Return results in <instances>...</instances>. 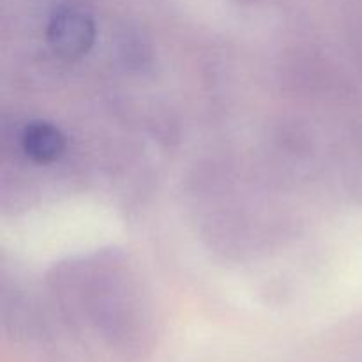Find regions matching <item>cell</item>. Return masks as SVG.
I'll return each mask as SVG.
<instances>
[{"mask_svg": "<svg viewBox=\"0 0 362 362\" xmlns=\"http://www.w3.org/2000/svg\"><path fill=\"white\" fill-rule=\"evenodd\" d=\"M21 145L27 158L37 165H52L66 152V136L62 131L46 120H34L28 124L21 136Z\"/></svg>", "mask_w": 362, "mask_h": 362, "instance_id": "7a4b0ae2", "label": "cell"}, {"mask_svg": "<svg viewBox=\"0 0 362 362\" xmlns=\"http://www.w3.org/2000/svg\"><path fill=\"white\" fill-rule=\"evenodd\" d=\"M46 39L57 57L78 60L94 46L95 21L85 7L71 2L60 4L49 16Z\"/></svg>", "mask_w": 362, "mask_h": 362, "instance_id": "6da1fadb", "label": "cell"}]
</instances>
